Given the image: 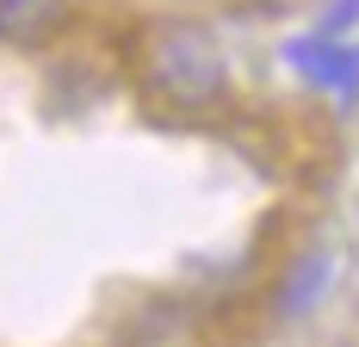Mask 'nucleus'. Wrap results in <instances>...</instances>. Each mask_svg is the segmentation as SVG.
Instances as JSON below:
<instances>
[{
  "instance_id": "1",
  "label": "nucleus",
  "mask_w": 359,
  "mask_h": 347,
  "mask_svg": "<svg viewBox=\"0 0 359 347\" xmlns=\"http://www.w3.org/2000/svg\"><path fill=\"white\" fill-rule=\"evenodd\" d=\"M143 81L161 93L168 105H217L223 87H229V69H223V50L205 25H155L143 37Z\"/></svg>"
},
{
  "instance_id": "2",
  "label": "nucleus",
  "mask_w": 359,
  "mask_h": 347,
  "mask_svg": "<svg viewBox=\"0 0 359 347\" xmlns=\"http://www.w3.org/2000/svg\"><path fill=\"white\" fill-rule=\"evenodd\" d=\"M62 13L69 0H0V44H43Z\"/></svg>"
}]
</instances>
